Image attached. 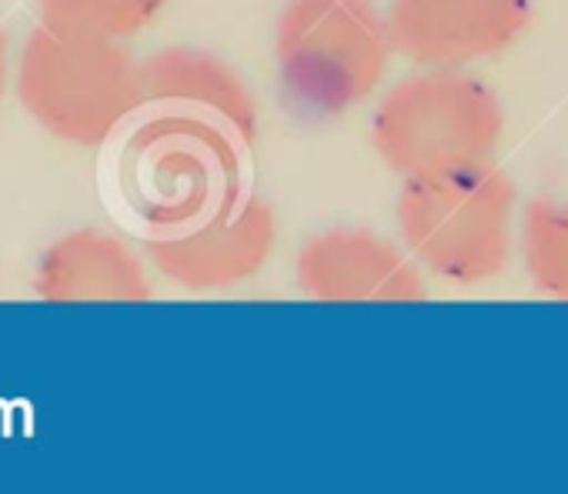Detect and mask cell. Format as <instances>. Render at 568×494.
<instances>
[{"label":"cell","mask_w":568,"mask_h":494,"mask_svg":"<svg viewBox=\"0 0 568 494\" xmlns=\"http://www.w3.org/2000/svg\"><path fill=\"white\" fill-rule=\"evenodd\" d=\"M24 111L78 147L104 144L141 107V64L121 41L41 24L18 64Z\"/></svg>","instance_id":"3957f363"},{"label":"cell","mask_w":568,"mask_h":494,"mask_svg":"<svg viewBox=\"0 0 568 494\" xmlns=\"http://www.w3.org/2000/svg\"><path fill=\"white\" fill-rule=\"evenodd\" d=\"M388 34L418 68H468L508 51L531 21V0H392Z\"/></svg>","instance_id":"52a82bcc"},{"label":"cell","mask_w":568,"mask_h":494,"mask_svg":"<svg viewBox=\"0 0 568 494\" xmlns=\"http://www.w3.org/2000/svg\"><path fill=\"white\" fill-rule=\"evenodd\" d=\"M164 4L168 0H41V14L58 28L124 41L144 31Z\"/></svg>","instance_id":"7c38bea8"},{"label":"cell","mask_w":568,"mask_h":494,"mask_svg":"<svg viewBox=\"0 0 568 494\" xmlns=\"http://www.w3.org/2000/svg\"><path fill=\"white\" fill-rule=\"evenodd\" d=\"M34 291L44 301H148L151 281L121 237L84 227L48 247Z\"/></svg>","instance_id":"30bf717a"},{"label":"cell","mask_w":568,"mask_h":494,"mask_svg":"<svg viewBox=\"0 0 568 494\" xmlns=\"http://www.w3.org/2000/svg\"><path fill=\"white\" fill-rule=\"evenodd\" d=\"M224 124L241 141L254 137L257 107L244 78L197 48H164L141 61V107Z\"/></svg>","instance_id":"9c48e42d"},{"label":"cell","mask_w":568,"mask_h":494,"mask_svg":"<svg viewBox=\"0 0 568 494\" xmlns=\"http://www.w3.org/2000/svg\"><path fill=\"white\" fill-rule=\"evenodd\" d=\"M277 220L264 197L237 194L207 217L151 234V265L187 291H217L254 278L274 251Z\"/></svg>","instance_id":"8992f818"},{"label":"cell","mask_w":568,"mask_h":494,"mask_svg":"<svg viewBox=\"0 0 568 494\" xmlns=\"http://www.w3.org/2000/svg\"><path fill=\"white\" fill-rule=\"evenodd\" d=\"M521 258L541 295L568 301V200H538L525 210Z\"/></svg>","instance_id":"8fae6325"},{"label":"cell","mask_w":568,"mask_h":494,"mask_svg":"<svg viewBox=\"0 0 568 494\" xmlns=\"http://www.w3.org/2000/svg\"><path fill=\"white\" fill-rule=\"evenodd\" d=\"M505 127L495 91L462 68H425L395 84L372 117L378 157L412 177L452 164L488 161Z\"/></svg>","instance_id":"5b68a950"},{"label":"cell","mask_w":568,"mask_h":494,"mask_svg":"<svg viewBox=\"0 0 568 494\" xmlns=\"http://www.w3.org/2000/svg\"><path fill=\"white\" fill-rule=\"evenodd\" d=\"M295 278L298 291L315 301H422L428 295L418 265L362 227L312 237L298 251Z\"/></svg>","instance_id":"ba28073f"},{"label":"cell","mask_w":568,"mask_h":494,"mask_svg":"<svg viewBox=\"0 0 568 494\" xmlns=\"http://www.w3.org/2000/svg\"><path fill=\"white\" fill-rule=\"evenodd\" d=\"M8 91V38L0 31V97Z\"/></svg>","instance_id":"4fadbf2b"},{"label":"cell","mask_w":568,"mask_h":494,"mask_svg":"<svg viewBox=\"0 0 568 494\" xmlns=\"http://www.w3.org/2000/svg\"><path fill=\"white\" fill-rule=\"evenodd\" d=\"M134 117L118 177L131 214L151 234L187 227L244 191L234 131L168 111H138Z\"/></svg>","instance_id":"7a4b0ae2"},{"label":"cell","mask_w":568,"mask_h":494,"mask_svg":"<svg viewBox=\"0 0 568 494\" xmlns=\"http://www.w3.org/2000/svg\"><path fill=\"white\" fill-rule=\"evenodd\" d=\"M395 44L372 0H288L274 28V58L288 104L338 117L385 78Z\"/></svg>","instance_id":"277c9868"},{"label":"cell","mask_w":568,"mask_h":494,"mask_svg":"<svg viewBox=\"0 0 568 494\" xmlns=\"http://www.w3.org/2000/svg\"><path fill=\"white\" fill-rule=\"evenodd\" d=\"M398 227L412 258L455 285L505 271L515 234V184L491 164H452L405 177Z\"/></svg>","instance_id":"6da1fadb"}]
</instances>
